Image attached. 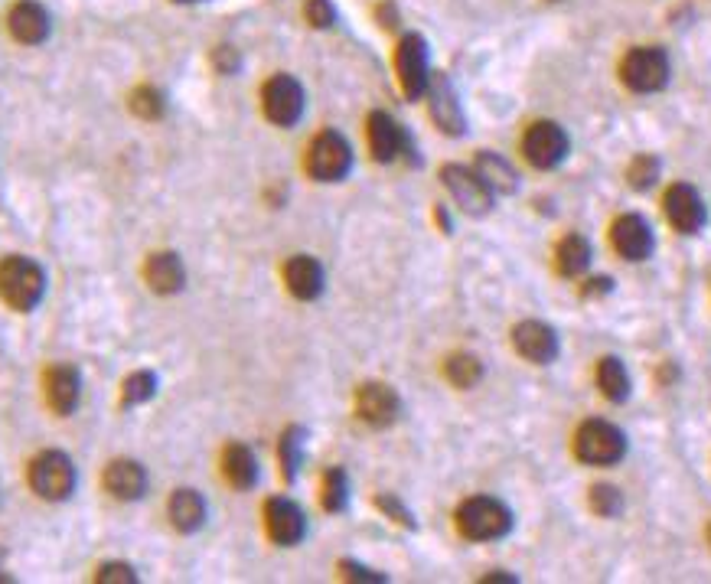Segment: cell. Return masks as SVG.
I'll return each instance as SVG.
<instances>
[{"mask_svg":"<svg viewBox=\"0 0 711 584\" xmlns=\"http://www.w3.org/2000/svg\"><path fill=\"white\" fill-rule=\"evenodd\" d=\"M46 291V275L43 268L30 262L23 255H7L0 262V297H4L7 307L20 310V314H30V310L43 301Z\"/></svg>","mask_w":711,"mask_h":584,"instance_id":"cell-1","label":"cell"},{"mask_svg":"<svg viewBox=\"0 0 711 584\" xmlns=\"http://www.w3.org/2000/svg\"><path fill=\"white\" fill-rule=\"evenodd\" d=\"M30 487L40 500L59 503L76 490V467L62 451H43L30 461Z\"/></svg>","mask_w":711,"mask_h":584,"instance_id":"cell-2","label":"cell"},{"mask_svg":"<svg viewBox=\"0 0 711 584\" xmlns=\"http://www.w3.org/2000/svg\"><path fill=\"white\" fill-rule=\"evenodd\" d=\"M509 523H513V519H509V509L500 500H490V496H473V500H467L457 509V526L473 542L506 536Z\"/></svg>","mask_w":711,"mask_h":584,"instance_id":"cell-3","label":"cell"},{"mask_svg":"<svg viewBox=\"0 0 711 584\" xmlns=\"http://www.w3.org/2000/svg\"><path fill=\"white\" fill-rule=\"evenodd\" d=\"M575 454L584 464H617L623 454H627V441H623L620 428H614L610 421H588L575 434Z\"/></svg>","mask_w":711,"mask_h":584,"instance_id":"cell-4","label":"cell"},{"mask_svg":"<svg viewBox=\"0 0 711 584\" xmlns=\"http://www.w3.org/2000/svg\"><path fill=\"white\" fill-rule=\"evenodd\" d=\"M620 76L633 92H659L669 82V59L663 49L640 46L623 56Z\"/></svg>","mask_w":711,"mask_h":584,"instance_id":"cell-5","label":"cell"},{"mask_svg":"<svg viewBox=\"0 0 711 584\" xmlns=\"http://www.w3.org/2000/svg\"><path fill=\"white\" fill-rule=\"evenodd\" d=\"M349 167H353V151L349 144L340 138L336 131H323L314 138L307 151V170L310 177H317L323 183H333V180H343Z\"/></svg>","mask_w":711,"mask_h":584,"instance_id":"cell-6","label":"cell"},{"mask_svg":"<svg viewBox=\"0 0 711 584\" xmlns=\"http://www.w3.org/2000/svg\"><path fill=\"white\" fill-rule=\"evenodd\" d=\"M522 154H526L532 167L552 170L568 154V134L552 121H535L526 131V138H522Z\"/></svg>","mask_w":711,"mask_h":584,"instance_id":"cell-7","label":"cell"},{"mask_svg":"<svg viewBox=\"0 0 711 584\" xmlns=\"http://www.w3.org/2000/svg\"><path fill=\"white\" fill-rule=\"evenodd\" d=\"M395 72H398V82L408 98H418L428 92V46L418 33H408L402 43L395 49Z\"/></svg>","mask_w":711,"mask_h":584,"instance_id":"cell-8","label":"cell"},{"mask_svg":"<svg viewBox=\"0 0 711 584\" xmlns=\"http://www.w3.org/2000/svg\"><path fill=\"white\" fill-rule=\"evenodd\" d=\"M261 105H265V115L281 124V128H288L297 118H301L304 111V89L301 82L291 79V76H274L268 79L265 92H261Z\"/></svg>","mask_w":711,"mask_h":584,"instance_id":"cell-9","label":"cell"},{"mask_svg":"<svg viewBox=\"0 0 711 584\" xmlns=\"http://www.w3.org/2000/svg\"><path fill=\"white\" fill-rule=\"evenodd\" d=\"M441 177H444V183H447V190L454 193V200L464 206L467 213L483 216L486 209L493 206V190L480 180L477 170H467V167H460V164H451V167L441 170Z\"/></svg>","mask_w":711,"mask_h":584,"instance_id":"cell-10","label":"cell"},{"mask_svg":"<svg viewBox=\"0 0 711 584\" xmlns=\"http://www.w3.org/2000/svg\"><path fill=\"white\" fill-rule=\"evenodd\" d=\"M7 30L23 46H40L49 36V14L36 0H17L7 14Z\"/></svg>","mask_w":711,"mask_h":584,"instance_id":"cell-11","label":"cell"},{"mask_svg":"<svg viewBox=\"0 0 711 584\" xmlns=\"http://www.w3.org/2000/svg\"><path fill=\"white\" fill-rule=\"evenodd\" d=\"M666 216L669 222L676 226L679 232L685 235H692L705 226V203H702V196H698L692 186H685V183H676V186H669L666 190Z\"/></svg>","mask_w":711,"mask_h":584,"instance_id":"cell-12","label":"cell"},{"mask_svg":"<svg viewBox=\"0 0 711 584\" xmlns=\"http://www.w3.org/2000/svg\"><path fill=\"white\" fill-rule=\"evenodd\" d=\"M513 343H516V350L519 356H526L529 363H552L555 353H558V337H555V330L548 327V323L542 320H526V323H519V327L513 330Z\"/></svg>","mask_w":711,"mask_h":584,"instance_id":"cell-13","label":"cell"},{"mask_svg":"<svg viewBox=\"0 0 711 584\" xmlns=\"http://www.w3.org/2000/svg\"><path fill=\"white\" fill-rule=\"evenodd\" d=\"M359 418L369 421L372 428H385L398 418V395L382 382H369L356 395Z\"/></svg>","mask_w":711,"mask_h":584,"instance_id":"cell-14","label":"cell"},{"mask_svg":"<svg viewBox=\"0 0 711 584\" xmlns=\"http://www.w3.org/2000/svg\"><path fill=\"white\" fill-rule=\"evenodd\" d=\"M46 402L56 415H72L79 405V392H82V379L72 366H53L46 369Z\"/></svg>","mask_w":711,"mask_h":584,"instance_id":"cell-15","label":"cell"},{"mask_svg":"<svg viewBox=\"0 0 711 584\" xmlns=\"http://www.w3.org/2000/svg\"><path fill=\"white\" fill-rule=\"evenodd\" d=\"M265 526H268V536L278 545H297L307 529L304 513L291 500H271L265 506Z\"/></svg>","mask_w":711,"mask_h":584,"instance_id":"cell-16","label":"cell"},{"mask_svg":"<svg viewBox=\"0 0 711 584\" xmlns=\"http://www.w3.org/2000/svg\"><path fill=\"white\" fill-rule=\"evenodd\" d=\"M614 248L627 262H643L653 252V229L640 216H620L614 222Z\"/></svg>","mask_w":711,"mask_h":584,"instance_id":"cell-17","label":"cell"},{"mask_svg":"<svg viewBox=\"0 0 711 584\" xmlns=\"http://www.w3.org/2000/svg\"><path fill=\"white\" fill-rule=\"evenodd\" d=\"M284 281H288V291L301 301H314L323 291V268L310 255H294L288 265H284Z\"/></svg>","mask_w":711,"mask_h":584,"instance_id":"cell-18","label":"cell"},{"mask_svg":"<svg viewBox=\"0 0 711 584\" xmlns=\"http://www.w3.org/2000/svg\"><path fill=\"white\" fill-rule=\"evenodd\" d=\"M147 487V474L141 464L134 461H115L105 470V490L115 500H141Z\"/></svg>","mask_w":711,"mask_h":584,"instance_id":"cell-19","label":"cell"},{"mask_svg":"<svg viewBox=\"0 0 711 584\" xmlns=\"http://www.w3.org/2000/svg\"><path fill=\"white\" fill-rule=\"evenodd\" d=\"M369 151L382 164H389L402 151V128L385 111H372L369 115Z\"/></svg>","mask_w":711,"mask_h":584,"instance_id":"cell-20","label":"cell"},{"mask_svg":"<svg viewBox=\"0 0 711 584\" xmlns=\"http://www.w3.org/2000/svg\"><path fill=\"white\" fill-rule=\"evenodd\" d=\"M428 95H431V115L441 124V131H447V134L464 131V115H460V105H457L454 89L447 85V79H434L428 85Z\"/></svg>","mask_w":711,"mask_h":584,"instance_id":"cell-21","label":"cell"},{"mask_svg":"<svg viewBox=\"0 0 711 584\" xmlns=\"http://www.w3.org/2000/svg\"><path fill=\"white\" fill-rule=\"evenodd\" d=\"M144 275H147V284H151L157 294H177L183 288V265H180V258L170 252L147 258Z\"/></svg>","mask_w":711,"mask_h":584,"instance_id":"cell-22","label":"cell"},{"mask_svg":"<svg viewBox=\"0 0 711 584\" xmlns=\"http://www.w3.org/2000/svg\"><path fill=\"white\" fill-rule=\"evenodd\" d=\"M222 470H226V480L239 490L255 487V480H258V461L245 444L226 447V454H222Z\"/></svg>","mask_w":711,"mask_h":584,"instance_id":"cell-23","label":"cell"},{"mask_svg":"<svg viewBox=\"0 0 711 584\" xmlns=\"http://www.w3.org/2000/svg\"><path fill=\"white\" fill-rule=\"evenodd\" d=\"M170 519L180 532H196L206 523V503L196 490H177L170 500Z\"/></svg>","mask_w":711,"mask_h":584,"instance_id":"cell-24","label":"cell"},{"mask_svg":"<svg viewBox=\"0 0 711 584\" xmlns=\"http://www.w3.org/2000/svg\"><path fill=\"white\" fill-rule=\"evenodd\" d=\"M597 385H601V392L607 395L610 402H623L630 395V376L627 369H623L620 359L607 356L601 359V366H597Z\"/></svg>","mask_w":711,"mask_h":584,"instance_id":"cell-25","label":"cell"},{"mask_svg":"<svg viewBox=\"0 0 711 584\" xmlns=\"http://www.w3.org/2000/svg\"><path fill=\"white\" fill-rule=\"evenodd\" d=\"M591 262V245L581 239V235H568L565 242L558 245V255H555V265L561 275H581L584 268Z\"/></svg>","mask_w":711,"mask_h":584,"instance_id":"cell-26","label":"cell"},{"mask_svg":"<svg viewBox=\"0 0 711 584\" xmlns=\"http://www.w3.org/2000/svg\"><path fill=\"white\" fill-rule=\"evenodd\" d=\"M477 173L480 180L490 186V190H503V193H513L516 190V173L506 160L493 157V154H480L477 157Z\"/></svg>","mask_w":711,"mask_h":584,"instance_id":"cell-27","label":"cell"},{"mask_svg":"<svg viewBox=\"0 0 711 584\" xmlns=\"http://www.w3.org/2000/svg\"><path fill=\"white\" fill-rule=\"evenodd\" d=\"M483 376V366L477 356H451L447 359V379H451L457 389H470L473 382Z\"/></svg>","mask_w":711,"mask_h":584,"instance_id":"cell-28","label":"cell"},{"mask_svg":"<svg viewBox=\"0 0 711 584\" xmlns=\"http://www.w3.org/2000/svg\"><path fill=\"white\" fill-rule=\"evenodd\" d=\"M154 392H157V376H154V372H134V376L124 379L121 402L124 405H141L147 399H154Z\"/></svg>","mask_w":711,"mask_h":584,"instance_id":"cell-29","label":"cell"},{"mask_svg":"<svg viewBox=\"0 0 711 584\" xmlns=\"http://www.w3.org/2000/svg\"><path fill=\"white\" fill-rule=\"evenodd\" d=\"M301 447H304V431L301 428H291L281 438V464H284V477L288 480H294L297 467H301Z\"/></svg>","mask_w":711,"mask_h":584,"instance_id":"cell-30","label":"cell"},{"mask_svg":"<svg viewBox=\"0 0 711 584\" xmlns=\"http://www.w3.org/2000/svg\"><path fill=\"white\" fill-rule=\"evenodd\" d=\"M346 474L343 470H330L327 477H323V506L330 509V513H340L346 506Z\"/></svg>","mask_w":711,"mask_h":584,"instance_id":"cell-31","label":"cell"},{"mask_svg":"<svg viewBox=\"0 0 711 584\" xmlns=\"http://www.w3.org/2000/svg\"><path fill=\"white\" fill-rule=\"evenodd\" d=\"M131 108H134L141 118H147V121L160 118V115H164V95H160L157 89H147V85H144V89H137V92L131 95Z\"/></svg>","mask_w":711,"mask_h":584,"instance_id":"cell-32","label":"cell"},{"mask_svg":"<svg viewBox=\"0 0 711 584\" xmlns=\"http://www.w3.org/2000/svg\"><path fill=\"white\" fill-rule=\"evenodd\" d=\"M627 177H630V186H636V190H646V186H653V180L659 177L656 157H650V154L636 157L633 164H630V170H627Z\"/></svg>","mask_w":711,"mask_h":584,"instance_id":"cell-33","label":"cell"},{"mask_svg":"<svg viewBox=\"0 0 711 584\" xmlns=\"http://www.w3.org/2000/svg\"><path fill=\"white\" fill-rule=\"evenodd\" d=\"M304 14H307V23H310V27H317V30L333 27V20H336V10H333L330 0H307Z\"/></svg>","mask_w":711,"mask_h":584,"instance_id":"cell-34","label":"cell"},{"mask_svg":"<svg viewBox=\"0 0 711 584\" xmlns=\"http://www.w3.org/2000/svg\"><path fill=\"white\" fill-rule=\"evenodd\" d=\"M591 503L601 516H617L620 513V493L614 487H594Z\"/></svg>","mask_w":711,"mask_h":584,"instance_id":"cell-35","label":"cell"},{"mask_svg":"<svg viewBox=\"0 0 711 584\" xmlns=\"http://www.w3.org/2000/svg\"><path fill=\"white\" fill-rule=\"evenodd\" d=\"M102 584H111V581H118V584H128L134 581V571L131 565H121V562H111V565H102L98 568V575H95Z\"/></svg>","mask_w":711,"mask_h":584,"instance_id":"cell-36","label":"cell"},{"mask_svg":"<svg viewBox=\"0 0 711 584\" xmlns=\"http://www.w3.org/2000/svg\"><path fill=\"white\" fill-rule=\"evenodd\" d=\"M343 578H353V581H385L382 575H372L369 568H359L353 562H343Z\"/></svg>","mask_w":711,"mask_h":584,"instance_id":"cell-37","label":"cell"},{"mask_svg":"<svg viewBox=\"0 0 711 584\" xmlns=\"http://www.w3.org/2000/svg\"><path fill=\"white\" fill-rule=\"evenodd\" d=\"M379 506L385 509V513H392V516H398V519H402V523L405 526H415V523H411V516L405 513V509L402 506H398L395 500H392V496H382V500H379Z\"/></svg>","mask_w":711,"mask_h":584,"instance_id":"cell-38","label":"cell"},{"mask_svg":"<svg viewBox=\"0 0 711 584\" xmlns=\"http://www.w3.org/2000/svg\"><path fill=\"white\" fill-rule=\"evenodd\" d=\"M0 581H10V578H7V575H0Z\"/></svg>","mask_w":711,"mask_h":584,"instance_id":"cell-39","label":"cell"},{"mask_svg":"<svg viewBox=\"0 0 711 584\" xmlns=\"http://www.w3.org/2000/svg\"><path fill=\"white\" fill-rule=\"evenodd\" d=\"M708 542H711V529H708Z\"/></svg>","mask_w":711,"mask_h":584,"instance_id":"cell-40","label":"cell"}]
</instances>
